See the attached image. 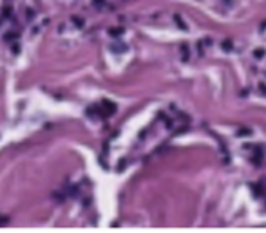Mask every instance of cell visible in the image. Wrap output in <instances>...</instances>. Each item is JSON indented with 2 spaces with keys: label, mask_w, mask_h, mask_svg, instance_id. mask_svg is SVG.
I'll list each match as a JSON object with an SVG mask.
<instances>
[{
  "label": "cell",
  "mask_w": 266,
  "mask_h": 233,
  "mask_svg": "<svg viewBox=\"0 0 266 233\" xmlns=\"http://www.w3.org/2000/svg\"><path fill=\"white\" fill-rule=\"evenodd\" d=\"M183 49V60H188V49H186V45H181Z\"/></svg>",
  "instance_id": "2"
},
{
  "label": "cell",
  "mask_w": 266,
  "mask_h": 233,
  "mask_svg": "<svg viewBox=\"0 0 266 233\" xmlns=\"http://www.w3.org/2000/svg\"><path fill=\"white\" fill-rule=\"evenodd\" d=\"M223 47H224V49H232V42H230V40H226V42L223 43Z\"/></svg>",
  "instance_id": "4"
},
{
  "label": "cell",
  "mask_w": 266,
  "mask_h": 233,
  "mask_svg": "<svg viewBox=\"0 0 266 233\" xmlns=\"http://www.w3.org/2000/svg\"><path fill=\"white\" fill-rule=\"evenodd\" d=\"M244 134H252V130H250V128H243V130H239V136H244Z\"/></svg>",
  "instance_id": "3"
},
{
  "label": "cell",
  "mask_w": 266,
  "mask_h": 233,
  "mask_svg": "<svg viewBox=\"0 0 266 233\" xmlns=\"http://www.w3.org/2000/svg\"><path fill=\"white\" fill-rule=\"evenodd\" d=\"M264 54H266L264 49H255V51H253V56H255V58H263Z\"/></svg>",
  "instance_id": "1"
}]
</instances>
